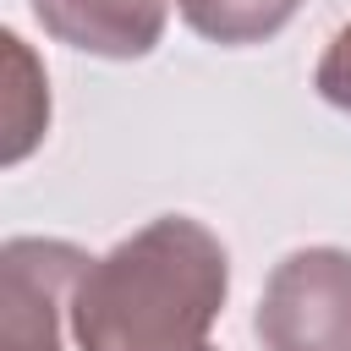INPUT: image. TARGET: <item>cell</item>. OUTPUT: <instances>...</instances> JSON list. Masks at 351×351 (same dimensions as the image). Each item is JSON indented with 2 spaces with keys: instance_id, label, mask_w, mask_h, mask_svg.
I'll return each mask as SVG.
<instances>
[{
  "instance_id": "obj_1",
  "label": "cell",
  "mask_w": 351,
  "mask_h": 351,
  "mask_svg": "<svg viewBox=\"0 0 351 351\" xmlns=\"http://www.w3.org/2000/svg\"><path fill=\"white\" fill-rule=\"evenodd\" d=\"M230 296V252L192 214H159L88 258L71 291L77 351H208Z\"/></svg>"
},
{
  "instance_id": "obj_2",
  "label": "cell",
  "mask_w": 351,
  "mask_h": 351,
  "mask_svg": "<svg viewBox=\"0 0 351 351\" xmlns=\"http://www.w3.org/2000/svg\"><path fill=\"white\" fill-rule=\"evenodd\" d=\"M252 329L263 351H351V252H285L263 280Z\"/></svg>"
},
{
  "instance_id": "obj_3",
  "label": "cell",
  "mask_w": 351,
  "mask_h": 351,
  "mask_svg": "<svg viewBox=\"0 0 351 351\" xmlns=\"http://www.w3.org/2000/svg\"><path fill=\"white\" fill-rule=\"evenodd\" d=\"M0 269H5L0 351H60V318H71V291L88 269V252L71 241L11 236Z\"/></svg>"
},
{
  "instance_id": "obj_4",
  "label": "cell",
  "mask_w": 351,
  "mask_h": 351,
  "mask_svg": "<svg viewBox=\"0 0 351 351\" xmlns=\"http://www.w3.org/2000/svg\"><path fill=\"white\" fill-rule=\"evenodd\" d=\"M55 44L99 60H143L170 22V0H27Z\"/></svg>"
},
{
  "instance_id": "obj_5",
  "label": "cell",
  "mask_w": 351,
  "mask_h": 351,
  "mask_svg": "<svg viewBox=\"0 0 351 351\" xmlns=\"http://www.w3.org/2000/svg\"><path fill=\"white\" fill-rule=\"evenodd\" d=\"M302 0H176L181 22L208 38V44H225V49H241V44H269L291 16H296Z\"/></svg>"
},
{
  "instance_id": "obj_6",
  "label": "cell",
  "mask_w": 351,
  "mask_h": 351,
  "mask_svg": "<svg viewBox=\"0 0 351 351\" xmlns=\"http://www.w3.org/2000/svg\"><path fill=\"white\" fill-rule=\"evenodd\" d=\"M5 44V66H11V93H5V165H22L27 159V148L44 137V126H49V88H44V71L33 66V55H27V44L16 38V33H5L0 38Z\"/></svg>"
},
{
  "instance_id": "obj_7",
  "label": "cell",
  "mask_w": 351,
  "mask_h": 351,
  "mask_svg": "<svg viewBox=\"0 0 351 351\" xmlns=\"http://www.w3.org/2000/svg\"><path fill=\"white\" fill-rule=\"evenodd\" d=\"M313 88H318V99H324V104H335V110H346V115H351V22L324 44L318 71H313Z\"/></svg>"
}]
</instances>
